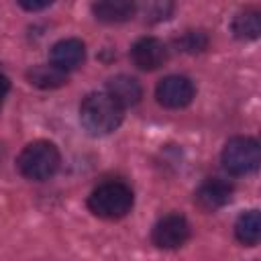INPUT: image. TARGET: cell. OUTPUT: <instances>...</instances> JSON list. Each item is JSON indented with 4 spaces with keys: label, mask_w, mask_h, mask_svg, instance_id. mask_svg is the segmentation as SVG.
<instances>
[{
    "label": "cell",
    "mask_w": 261,
    "mask_h": 261,
    "mask_svg": "<svg viewBox=\"0 0 261 261\" xmlns=\"http://www.w3.org/2000/svg\"><path fill=\"white\" fill-rule=\"evenodd\" d=\"M175 45L184 53H200L208 47V37L202 31H186L181 37L175 39Z\"/></svg>",
    "instance_id": "9a60e30c"
},
{
    "label": "cell",
    "mask_w": 261,
    "mask_h": 261,
    "mask_svg": "<svg viewBox=\"0 0 261 261\" xmlns=\"http://www.w3.org/2000/svg\"><path fill=\"white\" fill-rule=\"evenodd\" d=\"M135 204L133 190L122 181H104L88 196V208L98 218L116 220L130 212Z\"/></svg>",
    "instance_id": "3957f363"
},
{
    "label": "cell",
    "mask_w": 261,
    "mask_h": 261,
    "mask_svg": "<svg viewBox=\"0 0 261 261\" xmlns=\"http://www.w3.org/2000/svg\"><path fill=\"white\" fill-rule=\"evenodd\" d=\"M27 80L35 88L55 90V88H61V86L67 84V71L53 65V63H39V65H33L27 71Z\"/></svg>",
    "instance_id": "7c38bea8"
},
{
    "label": "cell",
    "mask_w": 261,
    "mask_h": 261,
    "mask_svg": "<svg viewBox=\"0 0 261 261\" xmlns=\"http://www.w3.org/2000/svg\"><path fill=\"white\" fill-rule=\"evenodd\" d=\"M234 234H237L239 243H243L247 247L257 245L261 239V214H259V210L243 212L234 222Z\"/></svg>",
    "instance_id": "5bb4252c"
},
{
    "label": "cell",
    "mask_w": 261,
    "mask_h": 261,
    "mask_svg": "<svg viewBox=\"0 0 261 261\" xmlns=\"http://www.w3.org/2000/svg\"><path fill=\"white\" fill-rule=\"evenodd\" d=\"M84 59H86V45L75 37L61 39L51 47V63L65 71L80 67Z\"/></svg>",
    "instance_id": "9c48e42d"
},
{
    "label": "cell",
    "mask_w": 261,
    "mask_h": 261,
    "mask_svg": "<svg viewBox=\"0 0 261 261\" xmlns=\"http://www.w3.org/2000/svg\"><path fill=\"white\" fill-rule=\"evenodd\" d=\"M196 88L190 77L186 75H167L155 88V98L163 108L177 110L188 106L194 100Z\"/></svg>",
    "instance_id": "5b68a950"
},
{
    "label": "cell",
    "mask_w": 261,
    "mask_h": 261,
    "mask_svg": "<svg viewBox=\"0 0 261 261\" xmlns=\"http://www.w3.org/2000/svg\"><path fill=\"white\" fill-rule=\"evenodd\" d=\"M124 116V108L106 92H92L80 104V122L92 137L114 133Z\"/></svg>",
    "instance_id": "6da1fadb"
},
{
    "label": "cell",
    "mask_w": 261,
    "mask_h": 261,
    "mask_svg": "<svg viewBox=\"0 0 261 261\" xmlns=\"http://www.w3.org/2000/svg\"><path fill=\"white\" fill-rule=\"evenodd\" d=\"M59 165H61L59 149L51 141H43V139L29 143L16 159V167L20 175L33 181H45L53 177Z\"/></svg>",
    "instance_id": "7a4b0ae2"
},
{
    "label": "cell",
    "mask_w": 261,
    "mask_h": 261,
    "mask_svg": "<svg viewBox=\"0 0 261 261\" xmlns=\"http://www.w3.org/2000/svg\"><path fill=\"white\" fill-rule=\"evenodd\" d=\"M151 239L159 249H177L190 239V224L181 214H167L153 226Z\"/></svg>",
    "instance_id": "8992f818"
},
{
    "label": "cell",
    "mask_w": 261,
    "mask_h": 261,
    "mask_svg": "<svg viewBox=\"0 0 261 261\" xmlns=\"http://www.w3.org/2000/svg\"><path fill=\"white\" fill-rule=\"evenodd\" d=\"M92 12L100 22H106V24L126 22L135 14V2L133 0H94Z\"/></svg>",
    "instance_id": "8fae6325"
},
{
    "label": "cell",
    "mask_w": 261,
    "mask_h": 261,
    "mask_svg": "<svg viewBox=\"0 0 261 261\" xmlns=\"http://www.w3.org/2000/svg\"><path fill=\"white\" fill-rule=\"evenodd\" d=\"M232 198V184L212 177L198 186L194 192V204L204 212H214L222 206H226Z\"/></svg>",
    "instance_id": "ba28073f"
},
{
    "label": "cell",
    "mask_w": 261,
    "mask_h": 261,
    "mask_svg": "<svg viewBox=\"0 0 261 261\" xmlns=\"http://www.w3.org/2000/svg\"><path fill=\"white\" fill-rule=\"evenodd\" d=\"M261 149L253 137H232L222 149V167L230 175H247L259 167Z\"/></svg>",
    "instance_id": "277c9868"
},
{
    "label": "cell",
    "mask_w": 261,
    "mask_h": 261,
    "mask_svg": "<svg viewBox=\"0 0 261 261\" xmlns=\"http://www.w3.org/2000/svg\"><path fill=\"white\" fill-rule=\"evenodd\" d=\"M24 10H29V12H37V10H43V8H47V6H51L53 4V0H16Z\"/></svg>",
    "instance_id": "2e32d148"
},
{
    "label": "cell",
    "mask_w": 261,
    "mask_h": 261,
    "mask_svg": "<svg viewBox=\"0 0 261 261\" xmlns=\"http://www.w3.org/2000/svg\"><path fill=\"white\" fill-rule=\"evenodd\" d=\"M106 94H110L122 108H128V106H135L141 102L143 88L135 77H130L126 73H118L106 82Z\"/></svg>",
    "instance_id": "30bf717a"
},
{
    "label": "cell",
    "mask_w": 261,
    "mask_h": 261,
    "mask_svg": "<svg viewBox=\"0 0 261 261\" xmlns=\"http://www.w3.org/2000/svg\"><path fill=\"white\" fill-rule=\"evenodd\" d=\"M230 29L237 39H243V41L257 39L261 33V12L257 8H245V10L237 12Z\"/></svg>",
    "instance_id": "4fadbf2b"
},
{
    "label": "cell",
    "mask_w": 261,
    "mask_h": 261,
    "mask_svg": "<svg viewBox=\"0 0 261 261\" xmlns=\"http://www.w3.org/2000/svg\"><path fill=\"white\" fill-rule=\"evenodd\" d=\"M130 59L139 69L153 71L169 59V49L157 37H141L130 47Z\"/></svg>",
    "instance_id": "52a82bcc"
},
{
    "label": "cell",
    "mask_w": 261,
    "mask_h": 261,
    "mask_svg": "<svg viewBox=\"0 0 261 261\" xmlns=\"http://www.w3.org/2000/svg\"><path fill=\"white\" fill-rule=\"evenodd\" d=\"M8 90H10V80L0 73V110H2V104H4V100H6Z\"/></svg>",
    "instance_id": "e0dca14e"
}]
</instances>
